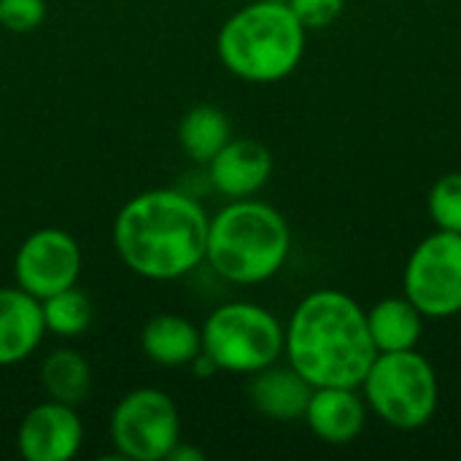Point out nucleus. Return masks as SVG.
Wrapping results in <instances>:
<instances>
[{
  "label": "nucleus",
  "instance_id": "15",
  "mask_svg": "<svg viewBox=\"0 0 461 461\" xmlns=\"http://www.w3.org/2000/svg\"><path fill=\"white\" fill-rule=\"evenodd\" d=\"M140 346L151 362L162 367H184L203 351V335L192 321L173 313H159L143 327Z\"/></svg>",
  "mask_w": 461,
  "mask_h": 461
},
{
  "label": "nucleus",
  "instance_id": "6",
  "mask_svg": "<svg viewBox=\"0 0 461 461\" xmlns=\"http://www.w3.org/2000/svg\"><path fill=\"white\" fill-rule=\"evenodd\" d=\"M200 335L203 354L227 373H257L276 365L284 351L278 319L254 303H227L216 308Z\"/></svg>",
  "mask_w": 461,
  "mask_h": 461
},
{
  "label": "nucleus",
  "instance_id": "1",
  "mask_svg": "<svg viewBox=\"0 0 461 461\" xmlns=\"http://www.w3.org/2000/svg\"><path fill=\"white\" fill-rule=\"evenodd\" d=\"M289 365L313 386H362L378 348L362 305L338 289L308 294L284 330Z\"/></svg>",
  "mask_w": 461,
  "mask_h": 461
},
{
  "label": "nucleus",
  "instance_id": "22",
  "mask_svg": "<svg viewBox=\"0 0 461 461\" xmlns=\"http://www.w3.org/2000/svg\"><path fill=\"white\" fill-rule=\"evenodd\" d=\"M286 3L305 30L330 27L343 14V5H346V0H286Z\"/></svg>",
  "mask_w": 461,
  "mask_h": 461
},
{
  "label": "nucleus",
  "instance_id": "9",
  "mask_svg": "<svg viewBox=\"0 0 461 461\" xmlns=\"http://www.w3.org/2000/svg\"><path fill=\"white\" fill-rule=\"evenodd\" d=\"M81 273V249L65 230H38L16 251L14 276L16 286L27 294L46 300L62 289L76 286Z\"/></svg>",
  "mask_w": 461,
  "mask_h": 461
},
{
  "label": "nucleus",
  "instance_id": "4",
  "mask_svg": "<svg viewBox=\"0 0 461 461\" xmlns=\"http://www.w3.org/2000/svg\"><path fill=\"white\" fill-rule=\"evenodd\" d=\"M292 249L286 219L267 203L238 200L208 224L205 259L232 284H262L273 278Z\"/></svg>",
  "mask_w": 461,
  "mask_h": 461
},
{
  "label": "nucleus",
  "instance_id": "24",
  "mask_svg": "<svg viewBox=\"0 0 461 461\" xmlns=\"http://www.w3.org/2000/svg\"><path fill=\"white\" fill-rule=\"evenodd\" d=\"M281 3H286V0H281Z\"/></svg>",
  "mask_w": 461,
  "mask_h": 461
},
{
  "label": "nucleus",
  "instance_id": "18",
  "mask_svg": "<svg viewBox=\"0 0 461 461\" xmlns=\"http://www.w3.org/2000/svg\"><path fill=\"white\" fill-rule=\"evenodd\" d=\"M41 384L51 400L65 405H81L92 389V367L73 348L51 351L41 365Z\"/></svg>",
  "mask_w": 461,
  "mask_h": 461
},
{
  "label": "nucleus",
  "instance_id": "2",
  "mask_svg": "<svg viewBox=\"0 0 461 461\" xmlns=\"http://www.w3.org/2000/svg\"><path fill=\"white\" fill-rule=\"evenodd\" d=\"M208 224L194 197L178 189H151L124 203L113 224V243L132 273L173 281L205 259Z\"/></svg>",
  "mask_w": 461,
  "mask_h": 461
},
{
  "label": "nucleus",
  "instance_id": "19",
  "mask_svg": "<svg viewBox=\"0 0 461 461\" xmlns=\"http://www.w3.org/2000/svg\"><path fill=\"white\" fill-rule=\"evenodd\" d=\"M41 308H43V324H46V332H54L59 338H76L81 335L89 321H92V305H89V297L70 286V289H62L46 300H41Z\"/></svg>",
  "mask_w": 461,
  "mask_h": 461
},
{
  "label": "nucleus",
  "instance_id": "7",
  "mask_svg": "<svg viewBox=\"0 0 461 461\" xmlns=\"http://www.w3.org/2000/svg\"><path fill=\"white\" fill-rule=\"evenodd\" d=\"M111 438L124 459H167L181 438L178 408L159 389H135L119 400L111 419Z\"/></svg>",
  "mask_w": 461,
  "mask_h": 461
},
{
  "label": "nucleus",
  "instance_id": "16",
  "mask_svg": "<svg viewBox=\"0 0 461 461\" xmlns=\"http://www.w3.org/2000/svg\"><path fill=\"white\" fill-rule=\"evenodd\" d=\"M367 330L378 354L416 348L424 330V313L408 297H386L367 311Z\"/></svg>",
  "mask_w": 461,
  "mask_h": 461
},
{
  "label": "nucleus",
  "instance_id": "11",
  "mask_svg": "<svg viewBox=\"0 0 461 461\" xmlns=\"http://www.w3.org/2000/svg\"><path fill=\"white\" fill-rule=\"evenodd\" d=\"M273 173V154L254 138H230L208 162V178L216 192L232 200L257 194Z\"/></svg>",
  "mask_w": 461,
  "mask_h": 461
},
{
  "label": "nucleus",
  "instance_id": "17",
  "mask_svg": "<svg viewBox=\"0 0 461 461\" xmlns=\"http://www.w3.org/2000/svg\"><path fill=\"white\" fill-rule=\"evenodd\" d=\"M230 138V119L216 105H194L184 113L178 124V143L184 154L200 165H208Z\"/></svg>",
  "mask_w": 461,
  "mask_h": 461
},
{
  "label": "nucleus",
  "instance_id": "13",
  "mask_svg": "<svg viewBox=\"0 0 461 461\" xmlns=\"http://www.w3.org/2000/svg\"><path fill=\"white\" fill-rule=\"evenodd\" d=\"M308 427L316 438L332 446H346L357 440V435L365 429V402L357 397V389L346 386H319L311 394V402L305 408Z\"/></svg>",
  "mask_w": 461,
  "mask_h": 461
},
{
  "label": "nucleus",
  "instance_id": "5",
  "mask_svg": "<svg viewBox=\"0 0 461 461\" xmlns=\"http://www.w3.org/2000/svg\"><path fill=\"white\" fill-rule=\"evenodd\" d=\"M362 386L370 408L397 429H419L438 411V375L416 348L378 354Z\"/></svg>",
  "mask_w": 461,
  "mask_h": 461
},
{
  "label": "nucleus",
  "instance_id": "8",
  "mask_svg": "<svg viewBox=\"0 0 461 461\" xmlns=\"http://www.w3.org/2000/svg\"><path fill=\"white\" fill-rule=\"evenodd\" d=\"M405 297L429 319L461 313V235L438 230L405 265Z\"/></svg>",
  "mask_w": 461,
  "mask_h": 461
},
{
  "label": "nucleus",
  "instance_id": "20",
  "mask_svg": "<svg viewBox=\"0 0 461 461\" xmlns=\"http://www.w3.org/2000/svg\"><path fill=\"white\" fill-rule=\"evenodd\" d=\"M429 216L438 230L461 235V173H448L435 181L429 192Z\"/></svg>",
  "mask_w": 461,
  "mask_h": 461
},
{
  "label": "nucleus",
  "instance_id": "21",
  "mask_svg": "<svg viewBox=\"0 0 461 461\" xmlns=\"http://www.w3.org/2000/svg\"><path fill=\"white\" fill-rule=\"evenodd\" d=\"M46 19V0H0V24L11 32H30Z\"/></svg>",
  "mask_w": 461,
  "mask_h": 461
},
{
  "label": "nucleus",
  "instance_id": "10",
  "mask_svg": "<svg viewBox=\"0 0 461 461\" xmlns=\"http://www.w3.org/2000/svg\"><path fill=\"white\" fill-rule=\"evenodd\" d=\"M84 427L73 405L49 400L35 405L19 424L16 446L27 461H68L81 448Z\"/></svg>",
  "mask_w": 461,
  "mask_h": 461
},
{
  "label": "nucleus",
  "instance_id": "3",
  "mask_svg": "<svg viewBox=\"0 0 461 461\" xmlns=\"http://www.w3.org/2000/svg\"><path fill=\"white\" fill-rule=\"evenodd\" d=\"M305 32L289 3L257 0L221 24L216 51L232 76L251 84H273L300 65Z\"/></svg>",
  "mask_w": 461,
  "mask_h": 461
},
{
  "label": "nucleus",
  "instance_id": "14",
  "mask_svg": "<svg viewBox=\"0 0 461 461\" xmlns=\"http://www.w3.org/2000/svg\"><path fill=\"white\" fill-rule=\"evenodd\" d=\"M313 386L289 365V367H262L254 373V381L249 384L251 405L276 421H294L305 416V408L311 402Z\"/></svg>",
  "mask_w": 461,
  "mask_h": 461
},
{
  "label": "nucleus",
  "instance_id": "12",
  "mask_svg": "<svg viewBox=\"0 0 461 461\" xmlns=\"http://www.w3.org/2000/svg\"><path fill=\"white\" fill-rule=\"evenodd\" d=\"M46 332L41 300L22 286L0 289V367L27 359Z\"/></svg>",
  "mask_w": 461,
  "mask_h": 461
},
{
  "label": "nucleus",
  "instance_id": "23",
  "mask_svg": "<svg viewBox=\"0 0 461 461\" xmlns=\"http://www.w3.org/2000/svg\"><path fill=\"white\" fill-rule=\"evenodd\" d=\"M170 461H203L205 459V454L203 451H197V448H192V446H181V440L176 443V448L170 451Z\"/></svg>",
  "mask_w": 461,
  "mask_h": 461
}]
</instances>
